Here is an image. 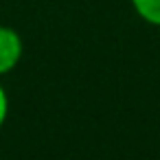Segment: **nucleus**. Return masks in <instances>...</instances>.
Masks as SVG:
<instances>
[{"label":"nucleus","instance_id":"f257e3e1","mask_svg":"<svg viewBox=\"0 0 160 160\" xmlns=\"http://www.w3.org/2000/svg\"><path fill=\"white\" fill-rule=\"evenodd\" d=\"M24 53L22 35L7 24H0V79L9 75L13 68H18Z\"/></svg>","mask_w":160,"mask_h":160},{"label":"nucleus","instance_id":"20e7f679","mask_svg":"<svg viewBox=\"0 0 160 160\" xmlns=\"http://www.w3.org/2000/svg\"><path fill=\"white\" fill-rule=\"evenodd\" d=\"M0 160H2V158H0Z\"/></svg>","mask_w":160,"mask_h":160},{"label":"nucleus","instance_id":"7ed1b4c3","mask_svg":"<svg viewBox=\"0 0 160 160\" xmlns=\"http://www.w3.org/2000/svg\"><path fill=\"white\" fill-rule=\"evenodd\" d=\"M7 116H9V94L2 86V81H0V129L5 127L7 123Z\"/></svg>","mask_w":160,"mask_h":160},{"label":"nucleus","instance_id":"f03ea898","mask_svg":"<svg viewBox=\"0 0 160 160\" xmlns=\"http://www.w3.org/2000/svg\"><path fill=\"white\" fill-rule=\"evenodd\" d=\"M129 2L142 22L160 29V0H129Z\"/></svg>","mask_w":160,"mask_h":160}]
</instances>
